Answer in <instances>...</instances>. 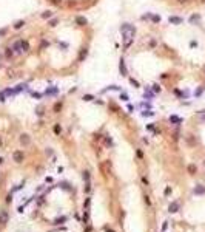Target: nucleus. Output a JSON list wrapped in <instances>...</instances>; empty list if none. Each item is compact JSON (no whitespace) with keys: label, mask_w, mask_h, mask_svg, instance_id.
<instances>
[{"label":"nucleus","mask_w":205,"mask_h":232,"mask_svg":"<svg viewBox=\"0 0 205 232\" xmlns=\"http://www.w3.org/2000/svg\"><path fill=\"white\" fill-rule=\"evenodd\" d=\"M83 14L40 11L0 28V90L17 82L74 76L91 48Z\"/></svg>","instance_id":"obj_1"},{"label":"nucleus","mask_w":205,"mask_h":232,"mask_svg":"<svg viewBox=\"0 0 205 232\" xmlns=\"http://www.w3.org/2000/svg\"><path fill=\"white\" fill-rule=\"evenodd\" d=\"M45 2L51 6V9L55 11L83 14L85 11L94 8L100 0H45Z\"/></svg>","instance_id":"obj_2"},{"label":"nucleus","mask_w":205,"mask_h":232,"mask_svg":"<svg viewBox=\"0 0 205 232\" xmlns=\"http://www.w3.org/2000/svg\"><path fill=\"white\" fill-rule=\"evenodd\" d=\"M23 158H25V155H23L22 150H15V152L12 153V160H14V163H17V164L23 163Z\"/></svg>","instance_id":"obj_3"},{"label":"nucleus","mask_w":205,"mask_h":232,"mask_svg":"<svg viewBox=\"0 0 205 232\" xmlns=\"http://www.w3.org/2000/svg\"><path fill=\"white\" fill-rule=\"evenodd\" d=\"M179 209H180V206H179L177 201H173V203H170V206H168V212H170V214H176Z\"/></svg>","instance_id":"obj_4"},{"label":"nucleus","mask_w":205,"mask_h":232,"mask_svg":"<svg viewBox=\"0 0 205 232\" xmlns=\"http://www.w3.org/2000/svg\"><path fill=\"white\" fill-rule=\"evenodd\" d=\"M8 218H9L8 212H6V210H0V224H5V223H8Z\"/></svg>","instance_id":"obj_5"},{"label":"nucleus","mask_w":205,"mask_h":232,"mask_svg":"<svg viewBox=\"0 0 205 232\" xmlns=\"http://www.w3.org/2000/svg\"><path fill=\"white\" fill-rule=\"evenodd\" d=\"M194 193H196V195H203V193H205V186L197 184V186L194 187Z\"/></svg>","instance_id":"obj_6"},{"label":"nucleus","mask_w":205,"mask_h":232,"mask_svg":"<svg viewBox=\"0 0 205 232\" xmlns=\"http://www.w3.org/2000/svg\"><path fill=\"white\" fill-rule=\"evenodd\" d=\"M188 172H190V173H194V172H196V166H194V164H190V166H188Z\"/></svg>","instance_id":"obj_7"},{"label":"nucleus","mask_w":205,"mask_h":232,"mask_svg":"<svg viewBox=\"0 0 205 232\" xmlns=\"http://www.w3.org/2000/svg\"><path fill=\"white\" fill-rule=\"evenodd\" d=\"M200 119H202V121L205 122V114H202V116H200Z\"/></svg>","instance_id":"obj_8"},{"label":"nucleus","mask_w":205,"mask_h":232,"mask_svg":"<svg viewBox=\"0 0 205 232\" xmlns=\"http://www.w3.org/2000/svg\"><path fill=\"white\" fill-rule=\"evenodd\" d=\"M2 164H3V158H2V156H0V166H2Z\"/></svg>","instance_id":"obj_9"},{"label":"nucleus","mask_w":205,"mask_h":232,"mask_svg":"<svg viewBox=\"0 0 205 232\" xmlns=\"http://www.w3.org/2000/svg\"><path fill=\"white\" fill-rule=\"evenodd\" d=\"M106 232H114V230L113 229H106Z\"/></svg>","instance_id":"obj_10"},{"label":"nucleus","mask_w":205,"mask_h":232,"mask_svg":"<svg viewBox=\"0 0 205 232\" xmlns=\"http://www.w3.org/2000/svg\"><path fill=\"white\" fill-rule=\"evenodd\" d=\"M203 166H205V161H203Z\"/></svg>","instance_id":"obj_11"}]
</instances>
